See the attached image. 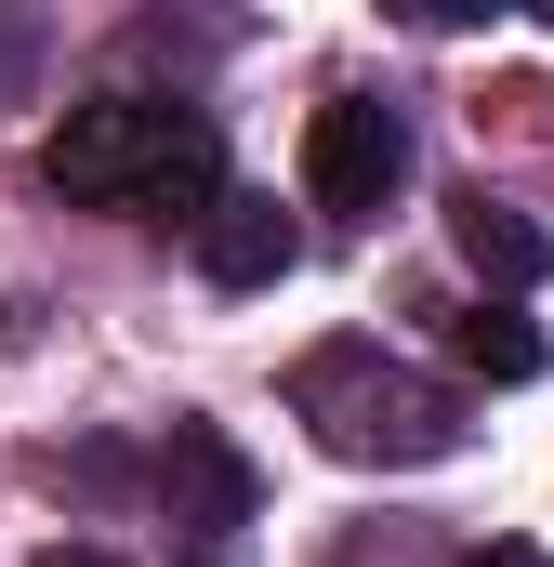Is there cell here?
Wrapping results in <instances>:
<instances>
[{
  "instance_id": "1",
  "label": "cell",
  "mask_w": 554,
  "mask_h": 567,
  "mask_svg": "<svg viewBox=\"0 0 554 567\" xmlns=\"http://www.w3.org/2000/svg\"><path fill=\"white\" fill-rule=\"evenodd\" d=\"M40 185L80 198V212H158V225H212L225 212V145L198 106H158V93H93L66 106L40 145Z\"/></svg>"
},
{
  "instance_id": "2",
  "label": "cell",
  "mask_w": 554,
  "mask_h": 567,
  "mask_svg": "<svg viewBox=\"0 0 554 567\" xmlns=\"http://www.w3.org/2000/svg\"><path fill=\"white\" fill-rule=\"evenodd\" d=\"M290 410L317 423V449L330 462H383V475H410V462H449L462 449V383H435V370H410V357H383V343H317L304 370H290Z\"/></svg>"
},
{
  "instance_id": "3",
  "label": "cell",
  "mask_w": 554,
  "mask_h": 567,
  "mask_svg": "<svg viewBox=\"0 0 554 567\" xmlns=\"http://www.w3.org/2000/svg\"><path fill=\"white\" fill-rule=\"evenodd\" d=\"M397 185H410V120L383 93H330L304 120V198L317 212H383Z\"/></svg>"
},
{
  "instance_id": "4",
  "label": "cell",
  "mask_w": 554,
  "mask_h": 567,
  "mask_svg": "<svg viewBox=\"0 0 554 567\" xmlns=\"http://www.w3.org/2000/svg\"><path fill=\"white\" fill-rule=\"evenodd\" d=\"M158 502H172V528H252L265 475L238 462L225 423H172V449H158Z\"/></svg>"
},
{
  "instance_id": "5",
  "label": "cell",
  "mask_w": 554,
  "mask_h": 567,
  "mask_svg": "<svg viewBox=\"0 0 554 567\" xmlns=\"http://www.w3.org/2000/svg\"><path fill=\"white\" fill-rule=\"evenodd\" d=\"M290 265H304V225L277 198H252V185H225V212L198 225V278L212 290H277Z\"/></svg>"
},
{
  "instance_id": "6",
  "label": "cell",
  "mask_w": 554,
  "mask_h": 567,
  "mask_svg": "<svg viewBox=\"0 0 554 567\" xmlns=\"http://www.w3.org/2000/svg\"><path fill=\"white\" fill-rule=\"evenodd\" d=\"M449 251H462V265H475L489 290H502V303L554 278V238L529 225V212H515V198H489V185H462V198H449Z\"/></svg>"
},
{
  "instance_id": "7",
  "label": "cell",
  "mask_w": 554,
  "mask_h": 567,
  "mask_svg": "<svg viewBox=\"0 0 554 567\" xmlns=\"http://www.w3.org/2000/svg\"><path fill=\"white\" fill-rule=\"evenodd\" d=\"M449 357H462L475 383H529V370H542V330L502 317V303H475V317H449Z\"/></svg>"
},
{
  "instance_id": "8",
  "label": "cell",
  "mask_w": 554,
  "mask_h": 567,
  "mask_svg": "<svg viewBox=\"0 0 554 567\" xmlns=\"http://www.w3.org/2000/svg\"><path fill=\"white\" fill-rule=\"evenodd\" d=\"M27 567H120V555H106V542H40Z\"/></svg>"
},
{
  "instance_id": "9",
  "label": "cell",
  "mask_w": 554,
  "mask_h": 567,
  "mask_svg": "<svg viewBox=\"0 0 554 567\" xmlns=\"http://www.w3.org/2000/svg\"><path fill=\"white\" fill-rule=\"evenodd\" d=\"M462 567H554V555H529V542H489V555H462Z\"/></svg>"
}]
</instances>
